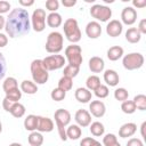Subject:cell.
<instances>
[{
	"label": "cell",
	"instance_id": "cell-22",
	"mask_svg": "<svg viewBox=\"0 0 146 146\" xmlns=\"http://www.w3.org/2000/svg\"><path fill=\"white\" fill-rule=\"evenodd\" d=\"M123 52H124V50H123L122 47H120V46H113V47H111L107 50L106 55H107V58L110 60L115 62V60H119L121 57H123Z\"/></svg>",
	"mask_w": 146,
	"mask_h": 146
},
{
	"label": "cell",
	"instance_id": "cell-49",
	"mask_svg": "<svg viewBox=\"0 0 146 146\" xmlns=\"http://www.w3.org/2000/svg\"><path fill=\"white\" fill-rule=\"evenodd\" d=\"M7 43H8V36L3 33H0V48L7 46Z\"/></svg>",
	"mask_w": 146,
	"mask_h": 146
},
{
	"label": "cell",
	"instance_id": "cell-33",
	"mask_svg": "<svg viewBox=\"0 0 146 146\" xmlns=\"http://www.w3.org/2000/svg\"><path fill=\"white\" fill-rule=\"evenodd\" d=\"M132 102H133L137 110H139V111H145L146 110V96L145 95L140 94V95L135 96Z\"/></svg>",
	"mask_w": 146,
	"mask_h": 146
},
{
	"label": "cell",
	"instance_id": "cell-55",
	"mask_svg": "<svg viewBox=\"0 0 146 146\" xmlns=\"http://www.w3.org/2000/svg\"><path fill=\"white\" fill-rule=\"evenodd\" d=\"M9 146H23V145L19 143H11V144H9Z\"/></svg>",
	"mask_w": 146,
	"mask_h": 146
},
{
	"label": "cell",
	"instance_id": "cell-51",
	"mask_svg": "<svg viewBox=\"0 0 146 146\" xmlns=\"http://www.w3.org/2000/svg\"><path fill=\"white\" fill-rule=\"evenodd\" d=\"M19 5L23 6V7H31L34 5V1L33 0H19Z\"/></svg>",
	"mask_w": 146,
	"mask_h": 146
},
{
	"label": "cell",
	"instance_id": "cell-29",
	"mask_svg": "<svg viewBox=\"0 0 146 146\" xmlns=\"http://www.w3.org/2000/svg\"><path fill=\"white\" fill-rule=\"evenodd\" d=\"M18 88V82L15 78L13 76H9V78H6L3 83H2V89L5 91V94L14 90V89H17Z\"/></svg>",
	"mask_w": 146,
	"mask_h": 146
},
{
	"label": "cell",
	"instance_id": "cell-11",
	"mask_svg": "<svg viewBox=\"0 0 146 146\" xmlns=\"http://www.w3.org/2000/svg\"><path fill=\"white\" fill-rule=\"evenodd\" d=\"M74 119H75L76 124L81 128L89 127L90 123H91V114L87 110H83V108L76 111V113L74 115Z\"/></svg>",
	"mask_w": 146,
	"mask_h": 146
},
{
	"label": "cell",
	"instance_id": "cell-7",
	"mask_svg": "<svg viewBox=\"0 0 146 146\" xmlns=\"http://www.w3.org/2000/svg\"><path fill=\"white\" fill-rule=\"evenodd\" d=\"M144 62H145V58L140 52H130L123 56L122 65L125 70L133 71V70L140 68L144 65Z\"/></svg>",
	"mask_w": 146,
	"mask_h": 146
},
{
	"label": "cell",
	"instance_id": "cell-40",
	"mask_svg": "<svg viewBox=\"0 0 146 146\" xmlns=\"http://www.w3.org/2000/svg\"><path fill=\"white\" fill-rule=\"evenodd\" d=\"M46 8L50 13H57V9L59 8V1L58 0H47Z\"/></svg>",
	"mask_w": 146,
	"mask_h": 146
},
{
	"label": "cell",
	"instance_id": "cell-56",
	"mask_svg": "<svg viewBox=\"0 0 146 146\" xmlns=\"http://www.w3.org/2000/svg\"><path fill=\"white\" fill-rule=\"evenodd\" d=\"M108 146H121V144H120L119 141H115V143H113V144H111V145H108Z\"/></svg>",
	"mask_w": 146,
	"mask_h": 146
},
{
	"label": "cell",
	"instance_id": "cell-46",
	"mask_svg": "<svg viewBox=\"0 0 146 146\" xmlns=\"http://www.w3.org/2000/svg\"><path fill=\"white\" fill-rule=\"evenodd\" d=\"M94 140H95V138H92V137H86L80 141V146H91Z\"/></svg>",
	"mask_w": 146,
	"mask_h": 146
},
{
	"label": "cell",
	"instance_id": "cell-21",
	"mask_svg": "<svg viewBox=\"0 0 146 146\" xmlns=\"http://www.w3.org/2000/svg\"><path fill=\"white\" fill-rule=\"evenodd\" d=\"M46 23L49 27H59L63 23V18L60 16V14L58 13H50L49 15H47V19H46Z\"/></svg>",
	"mask_w": 146,
	"mask_h": 146
},
{
	"label": "cell",
	"instance_id": "cell-52",
	"mask_svg": "<svg viewBox=\"0 0 146 146\" xmlns=\"http://www.w3.org/2000/svg\"><path fill=\"white\" fill-rule=\"evenodd\" d=\"M145 128H146V121H144L140 125V133H141V137L145 139L146 138V135H145Z\"/></svg>",
	"mask_w": 146,
	"mask_h": 146
},
{
	"label": "cell",
	"instance_id": "cell-23",
	"mask_svg": "<svg viewBox=\"0 0 146 146\" xmlns=\"http://www.w3.org/2000/svg\"><path fill=\"white\" fill-rule=\"evenodd\" d=\"M82 135V130L81 127H79L78 124H71L66 128V137L67 139H72V140H76L81 137Z\"/></svg>",
	"mask_w": 146,
	"mask_h": 146
},
{
	"label": "cell",
	"instance_id": "cell-44",
	"mask_svg": "<svg viewBox=\"0 0 146 146\" xmlns=\"http://www.w3.org/2000/svg\"><path fill=\"white\" fill-rule=\"evenodd\" d=\"M127 146H144V143L139 138H131L128 140Z\"/></svg>",
	"mask_w": 146,
	"mask_h": 146
},
{
	"label": "cell",
	"instance_id": "cell-4",
	"mask_svg": "<svg viewBox=\"0 0 146 146\" xmlns=\"http://www.w3.org/2000/svg\"><path fill=\"white\" fill-rule=\"evenodd\" d=\"M63 30H64V34L66 36V39L72 42V43H76L81 40V31H80V27H79V24H78V21L75 18H67L65 22H64V26H63Z\"/></svg>",
	"mask_w": 146,
	"mask_h": 146
},
{
	"label": "cell",
	"instance_id": "cell-1",
	"mask_svg": "<svg viewBox=\"0 0 146 146\" xmlns=\"http://www.w3.org/2000/svg\"><path fill=\"white\" fill-rule=\"evenodd\" d=\"M5 30L11 39L27 34L31 30V18L27 10L24 8L13 9L6 19Z\"/></svg>",
	"mask_w": 146,
	"mask_h": 146
},
{
	"label": "cell",
	"instance_id": "cell-37",
	"mask_svg": "<svg viewBox=\"0 0 146 146\" xmlns=\"http://www.w3.org/2000/svg\"><path fill=\"white\" fill-rule=\"evenodd\" d=\"M79 71H80V67H75V66H72V65H68V64H67V65L64 67L63 74H64V76H67V78L73 79V78H75V76L78 75Z\"/></svg>",
	"mask_w": 146,
	"mask_h": 146
},
{
	"label": "cell",
	"instance_id": "cell-14",
	"mask_svg": "<svg viewBox=\"0 0 146 146\" xmlns=\"http://www.w3.org/2000/svg\"><path fill=\"white\" fill-rule=\"evenodd\" d=\"M106 106L102 100H92L89 104V113L95 117H102L105 115Z\"/></svg>",
	"mask_w": 146,
	"mask_h": 146
},
{
	"label": "cell",
	"instance_id": "cell-27",
	"mask_svg": "<svg viewBox=\"0 0 146 146\" xmlns=\"http://www.w3.org/2000/svg\"><path fill=\"white\" fill-rule=\"evenodd\" d=\"M30 146H41L43 144V136L39 131H32L27 137Z\"/></svg>",
	"mask_w": 146,
	"mask_h": 146
},
{
	"label": "cell",
	"instance_id": "cell-28",
	"mask_svg": "<svg viewBox=\"0 0 146 146\" xmlns=\"http://www.w3.org/2000/svg\"><path fill=\"white\" fill-rule=\"evenodd\" d=\"M89 130H90V132H91L92 136L99 137V136H103V135H104V132H105V127H104V124H103L102 122L95 121V122L90 123Z\"/></svg>",
	"mask_w": 146,
	"mask_h": 146
},
{
	"label": "cell",
	"instance_id": "cell-24",
	"mask_svg": "<svg viewBox=\"0 0 146 146\" xmlns=\"http://www.w3.org/2000/svg\"><path fill=\"white\" fill-rule=\"evenodd\" d=\"M141 39V34L137 30V27H130L125 32V40L130 43H137Z\"/></svg>",
	"mask_w": 146,
	"mask_h": 146
},
{
	"label": "cell",
	"instance_id": "cell-48",
	"mask_svg": "<svg viewBox=\"0 0 146 146\" xmlns=\"http://www.w3.org/2000/svg\"><path fill=\"white\" fill-rule=\"evenodd\" d=\"M132 5L136 8H144L146 7V0H133Z\"/></svg>",
	"mask_w": 146,
	"mask_h": 146
},
{
	"label": "cell",
	"instance_id": "cell-57",
	"mask_svg": "<svg viewBox=\"0 0 146 146\" xmlns=\"http://www.w3.org/2000/svg\"><path fill=\"white\" fill-rule=\"evenodd\" d=\"M1 131H2V123H1V121H0V133H1Z\"/></svg>",
	"mask_w": 146,
	"mask_h": 146
},
{
	"label": "cell",
	"instance_id": "cell-38",
	"mask_svg": "<svg viewBox=\"0 0 146 146\" xmlns=\"http://www.w3.org/2000/svg\"><path fill=\"white\" fill-rule=\"evenodd\" d=\"M5 98H7L8 100H10V102H13V103H18V100L22 98V91H21V89H18V88H17V89H14V90L7 92Z\"/></svg>",
	"mask_w": 146,
	"mask_h": 146
},
{
	"label": "cell",
	"instance_id": "cell-18",
	"mask_svg": "<svg viewBox=\"0 0 146 146\" xmlns=\"http://www.w3.org/2000/svg\"><path fill=\"white\" fill-rule=\"evenodd\" d=\"M104 67H105V62L102 57L94 56L89 59V70L92 73H100L104 71Z\"/></svg>",
	"mask_w": 146,
	"mask_h": 146
},
{
	"label": "cell",
	"instance_id": "cell-36",
	"mask_svg": "<svg viewBox=\"0 0 146 146\" xmlns=\"http://www.w3.org/2000/svg\"><path fill=\"white\" fill-rule=\"evenodd\" d=\"M129 97V92L125 88H116L114 90V98L119 102H124Z\"/></svg>",
	"mask_w": 146,
	"mask_h": 146
},
{
	"label": "cell",
	"instance_id": "cell-2",
	"mask_svg": "<svg viewBox=\"0 0 146 146\" xmlns=\"http://www.w3.org/2000/svg\"><path fill=\"white\" fill-rule=\"evenodd\" d=\"M54 119L56 122V127L58 129V135L62 140H67L66 137V127L71 122V113L67 110L64 108H58L54 113Z\"/></svg>",
	"mask_w": 146,
	"mask_h": 146
},
{
	"label": "cell",
	"instance_id": "cell-39",
	"mask_svg": "<svg viewBox=\"0 0 146 146\" xmlns=\"http://www.w3.org/2000/svg\"><path fill=\"white\" fill-rule=\"evenodd\" d=\"M108 94H110L108 87H107V86H104V84H100V86L95 90V96H96L97 98H100V99L106 98V97L108 96Z\"/></svg>",
	"mask_w": 146,
	"mask_h": 146
},
{
	"label": "cell",
	"instance_id": "cell-41",
	"mask_svg": "<svg viewBox=\"0 0 146 146\" xmlns=\"http://www.w3.org/2000/svg\"><path fill=\"white\" fill-rule=\"evenodd\" d=\"M6 71H7V63H6V58L3 56L2 52H0V81L5 78L6 75Z\"/></svg>",
	"mask_w": 146,
	"mask_h": 146
},
{
	"label": "cell",
	"instance_id": "cell-5",
	"mask_svg": "<svg viewBox=\"0 0 146 146\" xmlns=\"http://www.w3.org/2000/svg\"><path fill=\"white\" fill-rule=\"evenodd\" d=\"M63 43H64V38L62 33L57 31H52L47 36L44 48L49 54H58L63 50Z\"/></svg>",
	"mask_w": 146,
	"mask_h": 146
},
{
	"label": "cell",
	"instance_id": "cell-20",
	"mask_svg": "<svg viewBox=\"0 0 146 146\" xmlns=\"http://www.w3.org/2000/svg\"><path fill=\"white\" fill-rule=\"evenodd\" d=\"M74 97H75V99H76L79 103H83V104H86V103H89V102L91 100L92 95H91V91L88 90L87 88H82V87H80V88H78V89L75 90V92H74Z\"/></svg>",
	"mask_w": 146,
	"mask_h": 146
},
{
	"label": "cell",
	"instance_id": "cell-10",
	"mask_svg": "<svg viewBox=\"0 0 146 146\" xmlns=\"http://www.w3.org/2000/svg\"><path fill=\"white\" fill-rule=\"evenodd\" d=\"M65 57L62 56V55H58V54H55V55H50V56H47L42 59V64L44 66V68L49 72V71H55V70H59L62 67H64L65 65Z\"/></svg>",
	"mask_w": 146,
	"mask_h": 146
},
{
	"label": "cell",
	"instance_id": "cell-54",
	"mask_svg": "<svg viewBox=\"0 0 146 146\" xmlns=\"http://www.w3.org/2000/svg\"><path fill=\"white\" fill-rule=\"evenodd\" d=\"M91 146H103V145H102L98 140H96V139H95V140H94V143L91 144Z\"/></svg>",
	"mask_w": 146,
	"mask_h": 146
},
{
	"label": "cell",
	"instance_id": "cell-12",
	"mask_svg": "<svg viewBox=\"0 0 146 146\" xmlns=\"http://www.w3.org/2000/svg\"><path fill=\"white\" fill-rule=\"evenodd\" d=\"M121 23L125 25H132L137 21V11L133 7H125L121 13Z\"/></svg>",
	"mask_w": 146,
	"mask_h": 146
},
{
	"label": "cell",
	"instance_id": "cell-13",
	"mask_svg": "<svg viewBox=\"0 0 146 146\" xmlns=\"http://www.w3.org/2000/svg\"><path fill=\"white\" fill-rule=\"evenodd\" d=\"M122 32H123V25L117 19H112L106 25V33H107V35H110L112 38L120 36Z\"/></svg>",
	"mask_w": 146,
	"mask_h": 146
},
{
	"label": "cell",
	"instance_id": "cell-25",
	"mask_svg": "<svg viewBox=\"0 0 146 146\" xmlns=\"http://www.w3.org/2000/svg\"><path fill=\"white\" fill-rule=\"evenodd\" d=\"M21 91H22V92H25V94H27V95H34V94H36V91H38V86H36L33 81L24 80V81H22V83H21Z\"/></svg>",
	"mask_w": 146,
	"mask_h": 146
},
{
	"label": "cell",
	"instance_id": "cell-17",
	"mask_svg": "<svg viewBox=\"0 0 146 146\" xmlns=\"http://www.w3.org/2000/svg\"><path fill=\"white\" fill-rule=\"evenodd\" d=\"M137 131V125L133 122H128L121 125V128L119 129V137L121 138H128L131 137L136 133Z\"/></svg>",
	"mask_w": 146,
	"mask_h": 146
},
{
	"label": "cell",
	"instance_id": "cell-45",
	"mask_svg": "<svg viewBox=\"0 0 146 146\" xmlns=\"http://www.w3.org/2000/svg\"><path fill=\"white\" fill-rule=\"evenodd\" d=\"M137 30L139 31L140 34H146V19H145V18H143V19L139 22V25H138Z\"/></svg>",
	"mask_w": 146,
	"mask_h": 146
},
{
	"label": "cell",
	"instance_id": "cell-15",
	"mask_svg": "<svg viewBox=\"0 0 146 146\" xmlns=\"http://www.w3.org/2000/svg\"><path fill=\"white\" fill-rule=\"evenodd\" d=\"M54 121L47 116H40L38 115V125H36V130L39 132H50L54 130Z\"/></svg>",
	"mask_w": 146,
	"mask_h": 146
},
{
	"label": "cell",
	"instance_id": "cell-32",
	"mask_svg": "<svg viewBox=\"0 0 146 146\" xmlns=\"http://www.w3.org/2000/svg\"><path fill=\"white\" fill-rule=\"evenodd\" d=\"M72 87H73V79L67 78V76H64V75L59 79V81H58V88L63 89L64 91H68V90L72 89Z\"/></svg>",
	"mask_w": 146,
	"mask_h": 146
},
{
	"label": "cell",
	"instance_id": "cell-6",
	"mask_svg": "<svg viewBox=\"0 0 146 146\" xmlns=\"http://www.w3.org/2000/svg\"><path fill=\"white\" fill-rule=\"evenodd\" d=\"M65 57L68 62V65L80 67L82 64V49L79 44L72 43L65 48Z\"/></svg>",
	"mask_w": 146,
	"mask_h": 146
},
{
	"label": "cell",
	"instance_id": "cell-50",
	"mask_svg": "<svg viewBox=\"0 0 146 146\" xmlns=\"http://www.w3.org/2000/svg\"><path fill=\"white\" fill-rule=\"evenodd\" d=\"M62 5L64 7L70 8V7H73L76 5V0H62Z\"/></svg>",
	"mask_w": 146,
	"mask_h": 146
},
{
	"label": "cell",
	"instance_id": "cell-35",
	"mask_svg": "<svg viewBox=\"0 0 146 146\" xmlns=\"http://www.w3.org/2000/svg\"><path fill=\"white\" fill-rule=\"evenodd\" d=\"M121 110H122V112L123 113H125V114H132V113H135L136 112V106H135V104H133V102L132 100H124V102H122V104H121Z\"/></svg>",
	"mask_w": 146,
	"mask_h": 146
},
{
	"label": "cell",
	"instance_id": "cell-19",
	"mask_svg": "<svg viewBox=\"0 0 146 146\" xmlns=\"http://www.w3.org/2000/svg\"><path fill=\"white\" fill-rule=\"evenodd\" d=\"M104 81L110 87H116L120 82V76L114 70H106L104 72Z\"/></svg>",
	"mask_w": 146,
	"mask_h": 146
},
{
	"label": "cell",
	"instance_id": "cell-26",
	"mask_svg": "<svg viewBox=\"0 0 146 146\" xmlns=\"http://www.w3.org/2000/svg\"><path fill=\"white\" fill-rule=\"evenodd\" d=\"M36 125H38V115L34 114H30L25 117L24 120V128L27 131H35L36 130Z\"/></svg>",
	"mask_w": 146,
	"mask_h": 146
},
{
	"label": "cell",
	"instance_id": "cell-47",
	"mask_svg": "<svg viewBox=\"0 0 146 146\" xmlns=\"http://www.w3.org/2000/svg\"><path fill=\"white\" fill-rule=\"evenodd\" d=\"M13 104H14V103L10 102V100H8L7 98H3V100H2V107H3V110H5L6 112H9V111H10Z\"/></svg>",
	"mask_w": 146,
	"mask_h": 146
},
{
	"label": "cell",
	"instance_id": "cell-16",
	"mask_svg": "<svg viewBox=\"0 0 146 146\" xmlns=\"http://www.w3.org/2000/svg\"><path fill=\"white\" fill-rule=\"evenodd\" d=\"M86 34L88 38L90 39H97L102 34V26L98 22L96 21H91L87 24L86 26Z\"/></svg>",
	"mask_w": 146,
	"mask_h": 146
},
{
	"label": "cell",
	"instance_id": "cell-9",
	"mask_svg": "<svg viewBox=\"0 0 146 146\" xmlns=\"http://www.w3.org/2000/svg\"><path fill=\"white\" fill-rule=\"evenodd\" d=\"M90 15L99 22H107L112 17V9L105 5L96 3V5L91 6Z\"/></svg>",
	"mask_w": 146,
	"mask_h": 146
},
{
	"label": "cell",
	"instance_id": "cell-8",
	"mask_svg": "<svg viewBox=\"0 0 146 146\" xmlns=\"http://www.w3.org/2000/svg\"><path fill=\"white\" fill-rule=\"evenodd\" d=\"M46 10L42 8H38L32 13L31 16V27L35 32H42L46 29Z\"/></svg>",
	"mask_w": 146,
	"mask_h": 146
},
{
	"label": "cell",
	"instance_id": "cell-42",
	"mask_svg": "<svg viewBox=\"0 0 146 146\" xmlns=\"http://www.w3.org/2000/svg\"><path fill=\"white\" fill-rule=\"evenodd\" d=\"M115 141H117V137L114 133H107L103 138V145L104 146H108V145H111Z\"/></svg>",
	"mask_w": 146,
	"mask_h": 146
},
{
	"label": "cell",
	"instance_id": "cell-34",
	"mask_svg": "<svg viewBox=\"0 0 146 146\" xmlns=\"http://www.w3.org/2000/svg\"><path fill=\"white\" fill-rule=\"evenodd\" d=\"M50 97H51V99L52 100H55V102H62V100H64V98L66 97V91H64L63 89H60V88H55V89H52V91H51V94H50Z\"/></svg>",
	"mask_w": 146,
	"mask_h": 146
},
{
	"label": "cell",
	"instance_id": "cell-43",
	"mask_svg": "<svg viewBox=\"0 0 146 146\" xmlns=\"http://www.w3.org/2000/svg\"><path fill=\"white\" fill-rule=\"evenodd\" d=\"M10 9V3L6 0H0V15L8 13Z\"/></svg>",
	"mask_w": 146,
	"mask_h": 146
},
{
	"label": "cell",
	"instance_id": "cell-53",
	"mask_svg": "<svg viewBox=\"0 0 146 146\" xmlns=\"http://www.w3.org/2000/svg\"><path fill=\"white\" fill-rule=\"evenodd\" d=\"M5 24H6V18L2 15H0V31L5 29Z\"/></svg>",
	"mask_w": 146,
	"mask_h": 146
},
{
	"label": "cell",
	"instance_id": "cell-30",
	"mask_svg": "<svg viewBox=\"0 0 146 146\" xmlns=\"http://www.w3.org/2000/svg\"><path fill=\"white\" fill-rule=\"evenodd\" d=\"M25 111H26V110H25V106L18 102V103H14V104H13V106H11V108H10L9 113H10L14 117L19 119V117L24 116Z\"/></svg>",
	"mask_w": 146,
	"mask_h": 146
},
{
	"label": "cell",
	"instance_id": "cell-31",
	"mask_svg": "<svg viewBox=\"0 0 146 146\" xmlns=\"http://www.w3.org/2000/svg\"><path fill=\"white\" fill-rule=\"evenodd\" d=\"M100 84H102V83H100V79H99L97 75H90V76H88L87 80H86L87 89L90 90V91H91V90L95 91Z\"/></svg>",
	"mask_w": 146,
	"mask_h": 146
},
{
	"label": "cell",
	"instance_id": "cell-3",
	"mask_svg": "<svg viewBox=\"0 0 146 146\" xmlns=\"http://www.w3.org/2000/svg\"><path fill=\"white\" fill-rule=\"evenodd\" d=\"M31 75L35 84H44L49 79V73L42 64V59H34L30 66Z\"/></svg>",
	"mask_w": 146,
	"mask_h": 146
}]
</instances>
